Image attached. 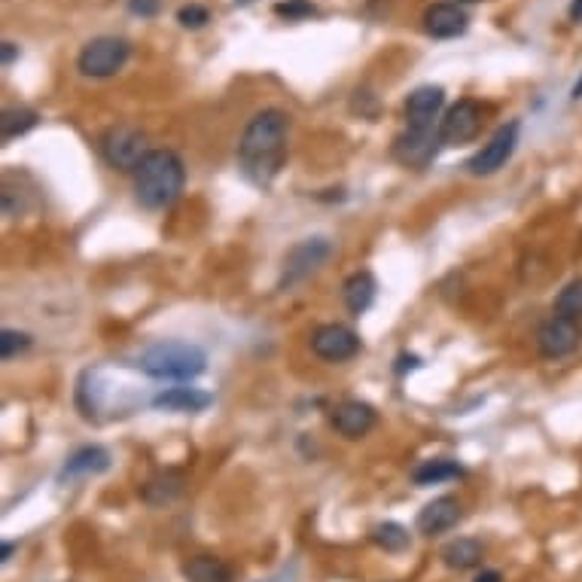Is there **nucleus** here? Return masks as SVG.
<instances>
[{"label": "nucleus", "mask_w": 582, "mask_h": 582, "mask_svg": "<svg viewBox=\"0 0 582 582\" xmlns=\"http://www.w3.org/2000/svg\"><path fill=\"white\" fill-rule=\"evenodd\" d=\"M287 132L290 119L284 110H260L244 128L241 144H238V165L244 177L256 186H269L287 159Z\"/></svg>", "instance_id": "nucleus-1"}, {"label": "nucleus", "mask_w": 582, "mask_h": 582, "mask_svg": "<svg viewBox=\"0 0 582 582\" xmlns=\"http://www.w3.org/2000/svg\"><path fill=\"white\" fill-rule=\"evenodd\" d=\"M186 183V168L171 150H150V156L135 171V199L147 211L171 208Z\"/></svg>", "instance_id": "nucleus-2"}, {"label": "nucleus", "mask_w": 582, "mask_h": 582, "mask_svg": "<svg viewBox=\"0 0 582 582\" xmlns=\"http://www.w3.org/2000/svg\"><path fill=\"white\" fill-rule=\"evenodd\" d=\"M138 366L141 372L159 381H189V378H199L208 369V354L192 342L165 339V342H153L150 348H144Z\"/></svg>", "instance_id": "nucleus-3"}, {"label": "nucleus", "mask_w": 582, "mask_h": 582, "mask_svg": "<svg viewBox=\"0 0 582 582\" xmlns=\"http://www.w3.org/2000/svg\"><path fill=\"white\" fill-rule=\"evenodd\" d=\"M330 256H333V241L323 238V235H314V238H305V241L293 244L290 253L284 256L281 290H293L296 284L308 281L314 272H320L323 266H327Z\"/></svg>", "instance_id": "nucleus-4"}, {"label": "nucleus", "mask_w": 582, "mask_h": 582, "mask_svg": "<svg viewBox=\"0 0 582 582\" xmlns=\"http://www.w3.org/2000/svg\"><path fill=\"white\" fill-rule=\"evenodd\" d=\"M101 156L110 168L135 174L138 165L150 156L147 135L141 132V128H132V125H113L101 138Z\"/></svg>", "instance_id": "nucleus-5"}, {"label": "nucleus", "mask_w": 582, "mask_h": 582, "mask_svg": "<svg viewBox=\"0 0 582 582\" xmlns=\"http://www.w3.org/2000/svg\"><path fill=\"white\" fill-rule=\"evenodd\" d=\"M128 55H132L128 40H122V37H95L83 46V52L77 58V68H80L83 77L107 80V77H113L125 68Z\"/></svg>", "instance_id": "nucleus-6"}, {"label": "nucleus", "mask_w": 582, "mask_h": 582, "mask_svg": "<svg viewBox=\"0 0 582 582\" xmlns=\"http://www.w3.org/2000/svg\"><path fill=\"white\" fill-rule=\"evenodd\" d=\"M442 147L439 122L433 125H409L394 141V159L406 168H427Z\"/></svg>", "instance_id": "nucleus-7"}, {"label": "nucleus", "mask_w": 582, "mask_h": 582, "mask_svg": "<svg viewBox=\"0 0 582 582\" xmlns=\"http://www.w3.org/2000/svg\"><path fill=\"white\" fill-rule=\"evenodd\" d=\"M515 147H519V122H509L503 128H497V135L473 156L467 159V174L473 177H488V174H497L515 153Z\"/></svg>", "instance_id": "nucleus-8"}, {"label": "nucleus", "mask_w": 582, "mask_h": 582, "mask_svg": "<svg viewBox=\"0 0 582 582\" xmlns=\"http://www.w3.org/2000/svg\"><path fill=\"white\" fill-rule=\"evenodd\" d=\"M311 351L327 363H345L357 357L360 336L351 327H345V323H323V327L311 333Z\"/></svg>", "instance_id": "nucleus-9"}, {"label": "nucleus", "mask_w": 582, "mask_h": 582, "mask_svg": "<svg viewBox=\"0 0 582 582\" xmlns=\"http://www.w3.org/2000/svg\"><path fill=\"white\" fill-rule=\"evenodd\" d=\"M582 342V330H579V320L570 317H558L552 314L543 327L537 330V348L546 360H558L567 357L579 348Z\"/></svg>", "instance_id": "nucleus-10"}, {"label": "nucleus", "mask_w": 582, "mask_h": 582, "mask_svg": "<svg viewBox=\"0 0 582 582\" xmlns=\"http://www.w3.org/2000/svg\"><path fill=\"white\" fill-rule=\"evenodd\" d=\"M479 128H482V107L473 98H464L455 107H448L445 119L439 122L445 147H458V144L473 141L479 135Z\"/></svg>", "instance_id": "nucleus-11"}, {"label": "nucleus", "mask_w": 582, "mask_h": 582, "mask_svg": "<svg viewBox=\"0 0 582 582\" xmlns=\"http://www.w3.org/2000/svg\"><path fill=\"white\" fill-rule=\"evenodd\" d=\"M375 421H378L375 409L369 403H360V400H345L330 415L333 430L345 439H363L375 427Z\"/></svg>", "instance_id": "nucleus-12"}, {"label": "nucleus", "mask_w": 582, "mask_h": 582, "mask_svg": "<svg viewBox=\"0 0 582 582\" xmlns=\"http://www.w3.org/2000/svg\"><path fill=\"white\" fill-rule=\"evenodd\" d=\"M461 522V503L458 497H436L430 500L421 512H418V531L424 537H439L445 531H451Z\"/></svg>", "instance_id": "nucleus-13"}, {"label": "nucleus", "mask_w": 582, "mask_h": 582, "mask_svg": "<svg viewBox=\"0 0 582 582\" xmlns=\"http://www.w3.org/2000/svg\"><path fill=\"white\" fill-rule=\"evenodd\" d=\"M470 28V16L458 4H433L424 13V31L436 40L461 37Z\"/></svg>", "instance_id": "nucleus-14"}, {"label": "nucleus", "mask_w": 582, "mask_h": 582, "mask_svg": "<svg viewBox=\"0 0 582 582\" xmlns=\"http://www.w3.org/2000/svg\"><path fill=\"white\" fill-rule=\"evenodd\" d=\"M445 104L442 86H418L406 101V122L409 125H433Z\"/></svg>", "instance_id": "nucleus-15"}, {"label": "nucleus", "mask_w": 582, "mask_h": 582, "mask_svg": "<svg viewBox=\"0 0 582 582\" xmlns=\"http://www.w3.org/2000/svg\"><path fill=\"white\" fill-rule=\"evenodd\" d=\"M211 403L214 397L199 391V387H168V391L153 397V406L165 412H205Z\"/></svg>", "instance_id": "nucleus-16"}, {"label": "nucleus", "mask_w": 582, "mask_h": 582, "mask_svg": "<svg viewBox=\"0 0 582 582\" xmlns=\"http://www.w3.org/2000/svg\"><path fill=\"white\" fill-rule=\"evenodd\" d=\"M110 470V451L101 445H86L68 458L61 467V479H80V476H98Z\"/></svg>", "instance_id": "nucleus-17"}, {"label": "nucleus", "mask_w": 582, "mask_h": 582, "mask_svg": "<svg viewBox=\"0 0 582 582\" xmlns=\"http://www.w3.org/2000/svg\"><path fill=\"white\" fill-rule=\"evenodd\" d=\"M186 582H232V567L217 555H196L183 564Z\"/></svg>", "instance_id": "nucleus-18"}, {"label": "nucleus", "mask_w": 582, "mask_h": 582, "mask_svg": "<svg viewBox=\"0 0 582 582\" xmlns=\"http://www.w3.org/2000/svg\"><path fill=\"white\" fill-rule=\"evenodd\" d=\"M375 293H378V284H375L372 272H357V275H351V278L345 281V287H342L345 305H348V311L357 314V317H360L363 311L372 308Z\"/></svg>", "instance_id": "nucleus-19"}, {"label": "nucleus", "mask_w": 582, "mask_h": 582, "mask_svg": "<svg viewBox=\"0 0 582 582\" xmlns=\"http://www.w3.org/2000/svg\"><path fill=\"white\" fill-rule=\"evenodd\" d=\"M180 491H183V476L174 473V470H162V473H156V476L141 488V497H144L150 506H165V503L177 500Z\"/></svg>", "instance_id": "nucleus-20"}, {"label": "nucleus", "mask_w": 582, "mask_h": 582, "mask_svg": "<svg viewBox=\"0 0 582 582\" xmlns=\"http://www.w3.org/2000/svg\"><path fill=\"white\" fill-rule=\"evenodd\" d=\"M461 476H464V467L458 461H448V458H433V461H424L421 467L412 470V479L421 488L439 485V482H451V479H461Z\"/></svg>", "instance_id": "nucleus-21"}, {"label": "nucleus", "mask_w": 582, "mask_h": 582, "mask_svg": "<svg viewBox=\"0 0 582 582\" xmlns=\"http://www.w3.org/2000/svg\"><path fill=\"white\" fill-rule=\"evenodd\" d=\"M442 561L451 570H470L482 561V546L470 537H458L442 549Z\"/></svg>", "instance_id": "nucleus-22"}, {"label": "nucleus", "mask_w": 582, "mask_h": 582, "mask_svg": "<svg viewBox=\"0 0 582 582\" xmlns=\"http://www.w3.org/2000/svg\"><path fill=\"white\" fill-rule=\"evenodd\" d=\"M37 122H40L37 110H31V107H7L4 116H0V138L16 141V138L28 135Z\"/></svg>", "instance_id": "nucleus-23"}, {"label": "nucleus", "mask_w": 582, "mask_h": 582, "mask_svg": "<svg viewBox=\"0 0 582 582\" xmlns=\"http://www.w3.org/2000/svg\"><path fill=\"white\" fill-rule=\"evenodd\" d=\"M372 543L384 552H406L412 546V534L397 522H384L372 531Z\"/></svg>", "instance_id": "nucleus-24"}, {"label": "nucleus", "mask_w": 582, "mask_h": 582, "mask_svg": "<svg viewBox=\"0 0 582 582\" xmlns=\"http://www.w3.org/2000/svg\"><path fill=\"white\" fill-rule=\"evenodd\" d=\"M555 314L558 317H570V320H579L582 317V278L570 281L558 299H555Z\"/></svg>", "instance_id": "nucleus-25"}, {"label": "nucleus", "mask_w": 582, "mask_h": 582, "mask_svg": "<svg viewBox=\"0 0 582 582\" xmlns=\"http://www.w3.org/2000/svg\"><path fill=\"white\" fill-rule=\"evenodd\" d=\"M31 348V336L28 333H19V330H4L0 333V357L4 360H13L19 354H25Z\"/></svg>", "instance_id": "nucleus-26"}, {"label": "nucleus", "mask_w": 582, "mask_h": 582, "mask_svg": "<svg viewBox=\"0 0 582 582\" xmlns=\"http://www.w3.org/2000/svg\"><path fill=\"white\" fill-rule=\"evenodd\" d=\"M177 22L183 28H189V31H199V28H205L211 22V13L205 7H199V4H186V7L177 10Z\"/></svg>", "instance_id": "nucleus-27"}, {"label": "nucleus", "mask_w": 582, "mask_h": 582, "mask_svg": "<svg viewBox=\"0 0 582 582\" xmlns=\"http://www.w3.org/2000/svg\"><path fill=\"white\" fill-rule=\"evenodd\" d=\"M275 13H278V16H284V19H290V22H296V19H308V16H314L317 10H314L311 0H284V4H278V7H275Z\"/></svg>", "instance_id": "nucleus-28"}, {"label": "nucleus", "mask_w": 582, "mask_h": 582, "mask_svg": "<svg viewBox=\"0 0 582 582\" xmlns=\"http://www.w3.org/2000/svg\"><path fill=\"white\" fill-rule=\"evenodd\" d=\"M159 7H162V0H128V10H132L135 16H141V19L159 16Z\"/></svg>", "instance_id": "nucleus-29"}, {"label": "nucleus", "mask_w": 582, "mask_h": 582, "mask_svg": "<svg viewBox=\"0 0 582 582\" xmlns=\"http://www.w3.org/2000/svg\"><path fill=\"white\" fill-rule=\"evenodd\" d=\"M16 58H19V46L7 40V43H4V68H10V64H13Z\"/></svg>", "instance_id": "nucleus-30"}, {"label": "nucleus", "mask_w": 582, "mask_h": 582, "mask_svg": "<svg viewBox=\"0 0 582 582\" xmlns=\"http://www.w3.org/2000/svg\"><path fill=\"white\" fill-rule=\"evenodd\" d=\"M473 582H503V576L497 570H482Z\"/></svg>", "instance_id": "nucleus-31"}, {"label": "nucleus", "mask_w": 582, "mask_h": 582, "mask_svg": "<svg viewBox=\"0 0 582 582\" xmlns=\"http://www.w3.org/2000/svg\"><path fill=\"white\" fill-rule=\"evenodd\" d=\"M415 366H421V360L418 357H400V366H397V372H406V369H415Z\"/></svg>", "instance_id": "nucleus-32"}, {"label": "nucleus", "mask_w": 582, "mask_h": 582, "mask_svg": "<svg viewBox=\"0 0 582 582\" xmlns=\"http://www.w3.org/2000/svg\"><path fill=\"white\" fill-rule=\"evenodd\" d=\"M570 19L582 22V0H570Z\"/></svg>", "instance_id": "nucleus-33"}, {"label": "nucleus", "mask_w": 582, "mask_h": 582, "mask_svg": "<svg viewBox=\"0 0 582 582\" xmlns=\"http://www.w3.org/2000/svg\"><path fill=\"white\" fill-rule=\"evenodd\" d=\"M13 549H16V543H4V549H0V561H10V555H13Z\"/></svg>", "instance_id": "nucleus-34"}, {"label": "nucleus", "mask_w": 582, "mask_h": 582, "mask_svg": "<svg viewBox=\"0 0 582 582\" xmlns=\"http://www.w3.org/2000/svg\"><path fill=\"white\" fill-rule=\"evenodd\" d=\"M570 98H573V101H579V98H582V77L576 80V86H573V92H570Z\"/></svg>", "instance_id": "nucleus-35"}, {"label": "nucleus", "mask_w": 582, "mask_h": 582, "mask_svg": "<svg viewBox=\"0 0 582 582\" xmlns=\"http://www.w3.org/2000/svg\"><path fill=\"white\" fill-rule=\"evenodd\" d=\"M238 7H247V4H253V0H235Z\"/></svg>", "instance_id": "nucleus-36"}, {"label": "nucleus", "mask_w": 582, "mask_h": 582, "mask_svg": "<svg viewBox=\"0 0 582 582\" xmlns=\"http://www.w3.org/2000/svg\"><path fill=\"white\" fill-rule=\"evenodd\" d=\"M458 4H476V0H458Z\"/></svg>", "instance_id": "nucleus-37"}]
</instances>
